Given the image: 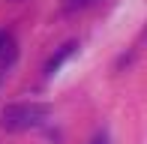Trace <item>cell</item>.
<instances>
[{"instance_id": "6da1fadb", "label": "cell", "mask_w": 147, "mask_h": 144, "mask_svg": "<svg viewBox=\"0 0 147 144\" xmlns=\"http://www.w3.org/2000/svg\"><path fill=\"white\" fill-rule=\"evenodd\" d=\"M51 108L45 102H15V105H6L0 111V126L6 132H27L36 129L48 120Z\"/></svg>"}, {"instance_id": "7a4b0ae2", "label": "cell", "mask_w": 147, "mask_h": 144, "mask_svg": "<svg viewBox=\"0 0 147 144\" xmlns=\"http://www.w3.org/2000/svg\"><path fill=\"white\" fill-rule=\"evenodd\" d=\"M75 48H78L75 42H66V45H60V48L54 51V54L48 57V63H45V78H51V75H57V72H60V66H63V63L69 60L72 54H75Z\"/></svg>"}, {"instance_id": "3957f363", "label": "cell", "mask_w": 147, "mask_h": 144, "mask_svg": "<svg viewBox=\"0 0 147 144\" xmlns=\"http://www.w3.org/2000/svg\"><path fill=\"white\" fill-rule=\"evenodd\" d=\"M15 57H18V42H15V36H12V33H0V69L12 66Z\"/></svg>"}, {"instance_id": "277c9868", "label": "cell", "mask_w": 147, "mask_h": 144, "mask_svg": "<svg viewBox=\"0 0 147 144\" xmlns=\"http://www.w3.org/2000/svg\"><path fill=\"white\" fill-rule=\"evenodd\" d=\"M87 3H93V0H66L69 9H75V6H87Z\"/></svg>"}, {"instance_id": "5b68a950", "label": "cell", "mask_w": 147, "mask_h": 144, "mask_svg": "<svg viewBox=\"0 0 147 144\" xmlns=\"http://www.w3.org/2000/svg\"><path fill=\"white\" fill-rule=\"evenodd\" d=\"M90 144H108V135H105V132H99V135H96V138H93Z\"/></svg>"}]
</instances>
